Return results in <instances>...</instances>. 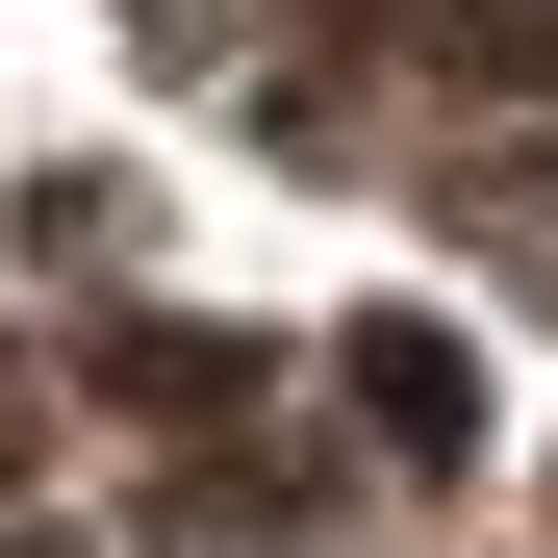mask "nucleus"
<instances>
[{"instance_id": "f257e3e1", "label": "nucleus", "mask_w": 558, "mask_h": 558, "mask_svg": "<svg viewBox=\"0 0 558 558\" xmlns=\"http://www.w3.org/2000/svg\"><path fill=\"white\" fill-rule=\"evenodd\" d=\"M355 381H381L407 432H483V381H457V330H355Z\"/></svg>"}]
</instances>
